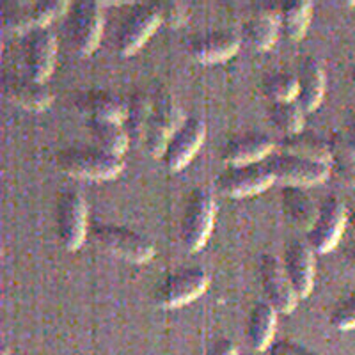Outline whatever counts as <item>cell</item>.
Instances as JSON below:
<instances>
[{
    "label": "cell",
    "instance_id": "26",
    "mask_svg": "<svg viewBox=\"0 0 355 355\" xmlns=\"http://www.w3.org/2000/svg\"><path fill=\"white\" fill-rule=\"evenodd\" d=\"M87 128L93 141L96 142L98 150H103L110 155H116V157H123L125 151L128 150L130 137L123 125L89 119Z\"/></svg>",
    "mask_w": 355,
    "mask_h": 355
},
{
    "label": "cell",
    "instance_id": "35",
    "mask_svg": "<svg viewBox=\"0 0 355 355\" xmlns=\"http://www.w3.org/2000/svg\"><path fill=\"white\" fill-rule=\"evenodd\" d=\"M268 355H318L302 345L290 341V339H279L268 347Z\"/></svg>",
    "mask_w": 355,
    "mask_h": 355
},
{
    "label": "cell",
    "instance_id": "37",
    "mask_svg": "<svg viewBox=\"0 0 355 355\" xmlns=\"http://www.w3.org/2000/svg\"><path fill=\"white\" fill-rule=\"evenodd\" d=\"M348 146H350V150L355 153V125H354V128H352L350 139H348Z\"/></svg>",
    "mask_w": 355,
    "mask_h": 355
},
{
    "label": "cell",
    "instance_id": "4",
    "mask_svg": "<svg viewBox=\"0 0 355 355\" xmlns=\"http://www.w3.org/2000/svg\"><path fill=\"white\" fill-rule=\"evenodd\" d=\"M215 215L214 196L206 189L192 190L182 218V240L189 252H198L206 245L214 231Z\"/></svg>",
    "mask_w": 355,
    "mask_h": 355
},
{
    "label": "cell",
    "instance_id": "15",
    "mask_svg": "<svg viewBox=\"0 0 355 355\" xmlns=\"http://www.w3.org/2000/svg\"><path fill=\"white\" fill-rule=\"evenodd\" d=\"M162 25L160 9L155 6L139 8L126 18L121 31L117 34L116 49L121 55H133L142 49V44L150 40Z\"/></svg>",
    "mask_w": 355,
    "mask_h": 355
},
{
    "label": "cell",
    "instance_id": "27",
    "mask_svg": "<svg viewBox=\"0 0 355 355\" xmlns=\"http://www.w3.org/2000/svg\"><path fill=\"white\" fill-rule=\"evenodd\" d=\"M304 117H306V112L300 109L297 100L270 103V107H268V119L279 132L283 133V137L302 132Z\"/></svg>",
    "mask_w": 355,
    "mask_h": 355
},
{
    "label": "cell",
    "instance_id": "1",
    "mask_svg": "<svg viewBox=\"0 0 355 355\" xmlns=\"http://www.w3.org/2000/svg\"><path fill=\"white\" fill-rule=\"evenodd\" d=\"M62 173L87 182H107L125 169L121 157L110 155L98 148H68L57 157Z\"/></svg>",
    "mask_w": 355,
    "mask_h": 355
},
{
    "label": "cell",
    "instance_id": "20",
    "mask_svg": "<svg viewBox=\"0 0 355 355\" xmlns=\"http://www.w3.org/2000/svg\"><path fill=\"white\" fill-rule=\"evenodd\" d=\"M297 103L304 112H313L322 105L325 96V71L315 57H306L299 68Z\"/></svg>",
    "mask_w": 355,
    "mask_h": 355
},
{
    "label": "cell",
    "instance_id": "30",
    "mask_svg": "<svg viewBox=\"0 0 355 355\" xmlns=\"http://www.w3.org/2000/svg\"><path fill=\"white\" fill-rule=\"evenodd\" d=\"M263 91H265V96L270 100V103L295 101L297 94H299V78L293 73H272L263 82Z\"/></svg>",
    "mask_w": 355,
    "mask_h": 355
},
{
    "label": "cell",
    "instance_id": "32",
    "mask_svg": "<svg viewBox=\"0 0 355 355\" xmlns=\"http://www.w3.org/2000/svg\"><path fill=\"white\" fill-rule=\"evenodd\" d=\"M0 25L9 33L27 34L31 28L28 20V2H8L0 9Z\"/></svg>",
    "mask_w": 355,
    "mask_h": 355
},
{
    "label": "cell",
    "instance_id": "31",
    "mask_svg": "<svg viewBox=\"0 0 355 355\" xmlns=\"http://www.w3.org/2000/svg\"><path fill=\"white\" fill-rule=\"evenodd\" d=\"M68 0H40L28 4V20L31 28H44L49 27L55 18L62 17L66 11H69Z\"/></svg>",
    "mask_w": 355,
    "mask_h": 355
},
{
    "label": "cell",
    "instance_id": "33",
    "mask_svg": "<svg viewBox=\"0 0 355 355\" xmlns=\"http://www.w3.org/2000/svg\"><path fill=\"white\" fill-rule=\"evenodd\" d=\"M329 322L338 331H352V329H355V291L332 309Z\"/></svg>",
    "mask_w": 355,
    "mask_h": 355
},
{
    "label": "cell",
    "instance_id": "9",
    "mask_svg": "<svg viewBox=\"0 0 355 355\" xmlns=\"http://www.w3.org/2000/svg\"><path fill=\"white\" fill-rule=\"evenodd\" d=\"M347 226V206L338 198H327L318 208L313 226L307 231V245L313 252L327 254L341 240Z\"/></svg>",
    "mask_w": 355,
    "mask_h": 355
},
{
    "label": "cell",
    "instance_id": "22",
    "mask_svg": "<svg viewBox=\"0 0 355 355\" xmlns=\"http://www.w3.org/2000/svg\"><path fill=\"white\" fill-rule=\"evenodd\" d=\"M281 27H279V9H259L249 18L243 27V36L252 49L265 52L277 41Z\"/></svg>",
    "mask_w": 355,
    "mask_h": 355
},
{
    "label": "cell",
    "instance_id": "12",
    "mask_svg": "<svg viewBox=\"0 0 355 355\" xmlns=\"http://www.w3.org/2000/svg\"><path fill=\"white\" fill-rule=\"evenodd\" d=\"M24 55L28 77L46 84L57 64V37L49 27L28 31L25 34Z\"/></svg>",
    "mask_w": 355,
    "mask_h": 355
},
{
    "label": "cell",
    "instance_id": "24",
    "mask_svg": "<svg viewBox=\"0 0 355 355\" xmlns=\"http://www.w3.org/2000/svg\"><path fill=\"white\" fill-rule=\"evenodd\" d=\"M281 202H283V210L288 220L299 230L309 231L318 215V208L315 206L313 199L300 187H284Z\"/></svg>",
    "mask_w": 355,
    "mask_h": 355
},
{
    "label": "cell",
    "instance_id": "6",
    "mask_svg": "<svg viewBox=\"0 0 355 355\" xmlns=\"http://www.w3.org/2000/svg\"><path fill=\"white\" fill-rule=\"evenodd\" d=\"M69 40L80 55H91L103 34V11L100 2L80 0L69 8Z\"/></svg>",
    "mask_w": 355,
    "mask_h": 355
},
{
    "label": "cell",
    "instance_id": "3",
    "mask_svg": "<svg viewBox=\"0 0 355 355\" xmlns=\"http://www.w3.org/2000/svg\"><path fill=\"white\" fill-rule=\"evenodd\" d=\"M91 233L101 249L133 265H146L155 258L153 242L130 227L96 224Z\"/></svg>",
    "mask_w": 355,
    "mask_h": 355
},
{
    "label": "cell",
    "instance_id": "29",
    "mask_svg": "<svg viewBox=\"0 0 355 355\" xmlns=\"http://www.w3.org/2000/svg\"><path fill=\"white\" fill-rule=\"evenodd\" d=\"M329 171L338 178L343 185L355 189V153L350 150L348 142H331V164Z\"/></svg>",
    "mask_w": 355,
    "mask_h": 355
},
{
    "label": "cell",
    "instance_id": "40",
    "mask_svg": "<svg viewBox=\"0 0 355 355\" xmlns=\"http://www.w3.org/2000/svg\"><path fill=\"white\" fill-rule=\"evenodd\" d=\"M2 254H4V249H2V243H0V258H2Z\"/></svg>",
    "mask_w": 355,
    "mask_h": 355
},
{
    "label": "cell",
    "instance_id": "39",
    "mask_svg": "<svg viewBox=\"0 0 355 355\" xmlns=\"http://www.w3.org/2000/svg\"><path fill=\"white\" fill-rule=\"evenodd\" d=\"M2 49H4V41H2V33H0V55H2Z\"/></svg>",
    "mask_w": 355,
    "mask_h": 355
},
{
    "label": "cell",
    "instance_id": "8",
    "mask_svg": "<svg viewBox=\"0 0 355 355\" xmlns=\"http://www.w3.org/2000/svg\"><path fill=\"white\" fill-rule=\"evenodd\" d=\"M266 166L270 169L275 182L284 183V187H311L325 182L331 174L327 164L295 157L290 153H274L266 158Z\"/></svg>",
    "mask_w": 355,
    "mask_h": 355
},
{
    "label": "cell",
    "instance_id": "21",
    "mask_svg": "<svg viewBox=\"0 0 355 355\" xmlns=\"http://www.w3.org/2000/svg\"><path fill=\"white\" fill-rule=\"evenodd\" d=\"M275 329H277V311L266 302L259 300L250 309L249 322H247V338L250 347L256 352L268 350L274 343Z\"/></svg>",
    "mask_w": 355,
    "mask_h": 355
},
{
    "label": "cell",
    "instance_id": "25",
    "mask_svg": "<svg viewBox=\"0 0 355 355\" xmlns=\"http://www.w3.org/2000/svg\"><path fill=\"white\" fill-rule=\"evenodd\" d=\"M279 151L327 164V166L331 164V142H325L313 133L300 132L283 137L279 142Z\"/></svg>",
    "mask_w": 355,
    "mask_h": 355
},
{
    "label": "cell",
    "instance_id": "2",
    "mask_svg": "<svg viewBox=\"0 0 355 355\" xmlns=\"http://www.w3.org/2000/svg\"><path fill=\"white\" fill-rule=\"evenodd\" d=\"M183 121H185V114L182 107L176 103L173 94L158 89L151 98L150 121L142 139L146 151L153 158L164 157L169 139L182 126Z\"/></svg>",
    "mask_w": 355,
    "mask_h": 355
},
{
    "label": "cell",
    "instance_id": "10",
    "mask_svg": "<svg viewBox=\"0 0 355 355\" xmlns=\"http://www.w3.org/2000/svg\"><path fill=\"white\" fill-rule=\"evenodd\" d=\"M266 162H256L247 166H227L217 178V187L224 196L230 198H250L261 194L274 183Z\"/></svg>",
    "mask_w": 355,
    "mask_h": 355
},
{
    "label": "cell",
    "instance_id": "5",
    "mask_svg": "<svg viewBox=\"0 0 355 355\" xmlns=\"http://www.w3.org/2000/svg\"><path fill=\"white\" fill-rule=\"evenodd\" d=\"M89 211L84 196L77 190L62 192L57 202V234L69 252L78 250L87 239Z\"/></svg>",
    "mask_w": 355,
    "mask_h": 355
},
{
    "label": "cell",
    "instance_id": "17",
    "mask_svg": "<svg viewBox=\"0 0 355 355\" xmlns=\"http://www.w3.org/2000/svg\"><path fill=\"white\" fill-rule=\"evenodd\" d=\"M242 40L231 31H211L201 34L190 43V53L202 64L224 62L239 52Z\"/></svg>",
    "mask_w": 355,
    "mask_h": 355
},
{
    "label": "cell",
    "instance_id": "14",
    "mask_svg": "<svg viewBox=\"0 0 355 355\" xmlns=\"http://www.w3.org/2000/svg\"><path fill=\"white\" fill-rule=\"evenodd\" d=\"M0 89L9 101L31 112H43L53 101L52 89L44 82L34 80L28 75L24 77L17 73H6L0 80Z\"/></svg>",
    "mask_w": 355,
    "mask_h": 355
},
{
    "label": "cell",
    "instance_id": "19",
    "mask_svg": "<svg viewBox=\"0 0 355 355\" xmlns=\"http://www.w3.org/2000/svg\"><path fill=\"white\" fill-rule=\"evenodd\" d=\"M77 109L89 119L125 125L126 101L107 91H87L77 98Z\"/></svg>",
    "mask_w": 355,
    "mask_h": 355
},
{
    "label": "cell",
    "instance_id": "13",
    "mask_svg": "<svg viewBox=\"0 0 355 355\" xmlns=\"http://www.w3.org/2000/svg\"><path fill=\"white\" fill-rule=\"evenodd\" d=\"M206 137V123L198 116L185 117L182 126L173 133L169 139V144L164 153V162L167 169L178 173L185 169L190 164V160L196 157L199 148L202 146Z\"/></svg>",
    "mask_w": 355,
    "mask_h": 355
},
{
    "label": "cell",
    "instance_id": "28",
    "mask_svg": "<svg viewBox=\"0 0 355 355\" xmlns=\"http://www.w3.org/2000/svg\"><path fill=\"white\" fill-rule=\"evenodd\" d=\"M151 114V98L142 93H135L126 103V119L125 130L128 137L144 139L148 121Z\"/></svg>",
    "mask_w": 355,
    "mask_h": 355
},
{
    "label": "cell",
    "instance_id": "7",
    "mask_svg": "<svg viewBox=\"0 0 355 355\" xmlns=\"http://www.w3.org/2000/svg\"><path fill=\"white\" fill-rule=\"evenodd\" d=\"M210 284V275L202 268H183L167 275L155 291V302L164 309H174L201 297Z\"/></svg>",
    "mask_w": 355,
    "mask_h": 355
},
{
    "label": "cell",
    "instance_id": "38",
    "mask_svg": "<svg viewBox=\"0 0 355 355\" xmlns=\"http://www.w3.org/2000/svg\"><path fill=\"white\" fill-rule=\"evenodd\" d=\"M0 355H9V348H8V345L0 343Z\"/></svg>",
    "mask_w": 355,
    "mask_h": 355
},
{
    "label": "cell",
    "instance_id": "36",
    "mask_svg": "<svg viewBox=\"0 0 355 355\" xmlns=\"http://www.w3.org/2000/svg\"><path fill=\"white\" fill-rule=\"evenodd\" d=\"M208 355H239V348L230 339H218L217 343L210 348Z\"/></svg>",
    "mask_w": 355,
    "mask_h": 355
},
{
    "label": "cell",
    "instance_id": "18",
    "mask_svg": "<svg viewBox=\"0 0 355 355\" xmlns=\"http://www.w3.org/2000/svg\"><path fill=\"white\" fill-rule=\"evenodd\" d=\"M272 150H274V142L270 137L261 133H249L227 142L222 150V160L227 166H247V164L266 160L270 157Z\"/></svg>",
    "mask_w": 355,
    "mask_h": 355
},
{
    "label": "cell",
    "instance_id": "16",
    "mask_svg": "<svg viewBox=\"0 0 355 355\" xmlns=\"http://www.w3.org/2000/svg\"><path fill=\"white\" fill-rule=\"evenodd\" d=\"M286 277L299 299L309 297L315 286V252L302 240H291L283 256Z\"/></svg>",
    "mask_w": 355,
    "mask_h": 355
},
{
    "label": "cell",
    "instance_id": "41",
    "mask_svg": "<svg viewBox=\"0 0 355 355\" xmlns=\"http://www.w3.org/2000/svg\"><path fill=\"white\" fill-rule=\"evenodd\" d=\"M352 80H354V84H355V73H354V77H352Z\"/></svg>",
    "mask_w": 355,
    "mask_h": 355
},
{
    "label": "cell",
    "instance_id": "34",
    "mask_svg": "<svg viewBox=\"0 0 355 355\" xmlns=\"http://www.w3.org/2000/svg\"><path fill=\"white\" fill-rule=\"evenodd\" d=\"M158 9H160L162 24L169 25L173 28L182 27L185 24L187 17H189V8L183 2H178V0L166 2V4H162Z\"/></svg>",
    "mask_w": 355,
    "mask_h": 355
},
{
    "label": "cell",
    "instance_id": "23",
    "mask_svg": "<svg viewBox=\"0 0 355 355\" xmlns=\"http://www.w3.org/2000/svg\"><path fill=\"white\" fill-rule=\"evenodd\" d=\"M313 18V2L309 0H288L279 8L281 33L291 41H300L306 36Z\"/></svg>",
    "mask_w": 355,
    "mask_h": 355
},
{
    "label": "cell",
    "instance_id": "11",
    "mask_svg": "<svg viewBox=\"0 0 355 355\" xmlns=\"http://www.w3.org/2000/svg\"><path fill=\"white\" fill-rule=\"evenodd\" d=\"M259 283H261L265 300L277 313L288 315L295 309L299 297L295 295L284 272L283 261L274 254H263L259 259Z\"/></svg>",
    "mask_w": 355,
    "mask_h": 355
}]
</instances>
